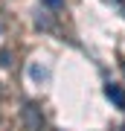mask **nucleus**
Listing matches in <instances>:
<instances>
[{"instance_id": "1", "label": "nucleus", "mask_w": 125, "mask_h": 131, "mask_svg": "<svg viewBox=\"0 0 125 131\" xmlns=\"http://www.w3.org/2000/svg\"><path fill=\"white\" fill-rule=\"evenodd\" d=\"M105 96L111 99L116 108H125V93H122V88H119V84H105Z\"/></svg>"}, {"instance_id": "2", "label": "nucleus", "mask_w": 125, "mask_h": 131, "mask_svg": "<svg viewBox=\"0 0 125 131\" xmlns=\"http://www.w3.org/2000/svg\"><path fill=\"white\" fill-rule=\"evenodd\" d=\"M29 73H32V79H35V82L47 79V70H44V67H38V64H32V67H29Z\"/></svg>"}, {"instance_id": "3", "label": "nucleus", "mask_w": 125, "mask_h": 131, "mask_svg": "<svg viewBox=\"0 0 125 131\" xmlns=\"http://www.w3.org/2000/svg\"><path fill=\"white\" fill-rule=\"evenodd\" d=\"M44 3H47V6H50V9H58V6H61V3H64V0H44Z\"/></svg>"}]
</instances>
